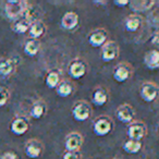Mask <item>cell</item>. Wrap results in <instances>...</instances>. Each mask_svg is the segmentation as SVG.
<instances>
[{
	"label": "cell",
	"instance_id": "1",
	"mask_svg": "<svg viewBox=\"0 0 159 159\" xmlns=\"http://www.w3.org/2000/svg\"><path fill=\"white\" fill-rule=\"evenodd\" d=\"M29 2L23 0H9L5 5L6 16L12 21H16L23 18L26 9L29 8Z\"/></svg>",
	"mask_w": 159,
	"mask_h": 159
},
{
	"label": "cell",
	"instance_id": "2",
	"mask_svg": "<svg viewBox=\"0 0 159 159\" xmlns=\"http://www.w3.org/2000/svg\"><path fill=\"white\" fill-rule=\"evenodd\" d=\"M93 112L92 105L86 100H79L73 105L71 109V113L75 121L77 122H84L89 120Z\"/></svg>",
	"mask_w": 159,
	"mask_h": 159
},
{
	"label": "cell",
	"instance_id": "3",
	"mask_svg": "<svg viewBox=\"0 0 159 159\" xmlns=\"http://www.w3.org/2000/svg\"><path fill=\"white\" fill-rule=\"evenodd\" d=\"M113 129V121L108 116H100L93 122V132L96 136L104 137L110 134Z\"/></svg>",
	"mask_w": 159,
	"mask_h": 159
},
{
	"label": "cell",
	"instance_id": "4",
	"mask_svg": "<svg viewBox=\"0 0 159 159\" xmlns=\"http://www.w3.org/2000/svg\"><path fill=\"white\" fill-rule=\"evenodd\" d=\"M87 71H89V66H87L86 61L81 59V58L73 59L69 63L68 74L73 80H80L84 77L86 75Z\"/></svg>",
	"mask_w": 159,
	"mask_h": 159
},
{
	"label": "cell",
	"instance_id": "5",
	"mask_svg": "<svg viewBox=\"0 0 159 159\" xmlns=\"http://www.w3.org/2000/svg\"><path fill=\"white\" fill-rule=\"evenodd\" d=\"M126 135H128L129 139L142 142V139H145L146 135H147V126L143 121L134 120L132 123L128 125Z\"/></svg>",
	"mask_w": 159,
	"mask_h": 159
},
{
	"label": "cell",
	"instance_id": "6",
	"mask_svg": "<svg viewBox=\"0 0 159 159\" xmlns=\"http://www.w3.org/2000/svg\"><path fill=\"white\" fill-rule=\"evenodd\" d=\"M134 69L129 62H120L115 66L112 77L117 83H124L132 77Z\"/></svg>",
	"mask_w": 159,
	"mask_h": 159
},
{
	"label": "cell",
	"instance_id": "7",
	"mask_svg": "<svg viewBox=\"0 0 159 159\" xmlns=\"http://www.w3.org/2000/svg\"><path fill=\"white\" fill-rule=\"evenodd\" d=\"M159 95V85L155 82H144L139 87V96L145 102H152Z\"/></svg>",
	"mask_w": 159,
	"mask_h": 159
},
{
	"label": "cell",
	"instance_id": "8",
	"mask_svg": "<svg viewBox=\"0 0 159 159\" xmlns=\"http://www.w3.org/2000/svg\"><path fill=\"white\" fill-rule=\"evenodd\" d=\"M84 144V137L79 132H72L69 133L64 139V148L66 152H80L81 148L83 147Z\"/></svg>",
	"mask_w": 159,
	"mask_h": 159
},
{
	"label": "cell",
	"instance_id": "9",
	"mask_svg": "<svg viewBox=\"0 0 159 159\" xmlns=\"http://www.w3.org/2000/svg\"><path fill=\"white\" fill-rule=\"evenodd\" d=\"M120 47L117 42L115 40H108L104 46L102 47V52L100 58L104 62H111L115 61L119 58Z\"/></svg>",
	"mask_w": 159,
	"mask_h": 159
},
{
	"label": "cell",
	"instance_id": "10",
	"mask_svg": "<svg viewBox=\"0 0 159 159\" xmlns=\"http://www.w3.org/2000/svg\"><path fill=\"white\" fill-rule=\"evenodd\" d=\"M87 40L93 48H102L108 42V32L105 29H96L89 34Z\"/></svg>",
	"mask_w": 159,
	"mask_h": 159
},
{
	"label": "cell",
	"instance_id": "11",
	"mask_svg": "<svg viewBox=\"0 0 159 159\" xmlns=\"http://www.w3.org/2000/svg\"><path fill=\"white\" fill-rule=\"evenodd\" d=\"M116 117L118 121L124 124H130L134 121L135 118V110L130 104L120 105L116 110Z\"/></svg>",
	"mask_w": 159,
	"mask_h": 159
},
{
	"label": "cell",
	"instance_id": "12",
	"mask_svg": "<svg viewBox=\"0 0 159 159\" xmlns=\"http://www.w3.org/2000/svg\"><path fill=\"white\" fill-rule=\"evenodd\" d=\"M44 152V145L37 139H31L25 143L24 145V152L29 158L36 159L39 158Z\"/></svg>",
	"mask_w": 159,
	"mask_h": 159
},
{
	"label": "cell",
	"instance_id": "13",
	"mask_svg": "<svg viewBox=\"0 0 159 159\" xmlns=\"http://www.w3.org/2000/svg\"><path fill=\"white\" fill-rule=\"evenodd\" d=\"M30 129V122L26 118L24 117H16L10 123V131L13 133L14 135H24L25 133H27Z\"/></svg>",
	"mask_w": 159,
	"mask_h": 159
},
{
	"label": "cell",
	"instance_id": "14",
	"mask_svg": "<svg viewBox=\"0 0 159 159\" xmlns=\"http://www.w3.org/2000/svg\"><path fill=\"white\" fill-rule=\"evenodd\" d=\"M80 23V18L77 13L73 11H68L62 16L61 20H60V25L61 29L64 31H73L77 27Z\"/></svg>",
	"mask_w": 159,
	"mask_h": 159
},
{
	"label": "cell",
	"instance_id": "15",
	"mask_svg": "<svg viewBox=\"0 0 159 159\" xmlns=\"http://www.w3.org/2000/svg\"><path fill=\"white\" fill-rule=\"evenodd\" d=\"M109 93L105 87L97 86L94 89L92 93V104L97 107H102L108 102Z\"/></svg>",
	"mask_w": 159,
	"mask_h": 159
},
{
	"label": "cell",
	"instance_id": "16",
	"mask_svg": "<svg viewBox=\"0 0 159 159\" xmlns=\"http://www.w3.org/2000/svg\"><path fill=\"white\" fill-rule=\"evenodd\" d=\"M143 62L146 68L149 69V70L159 69V50H157V49L148 50L144 56Z\"/></svg>",
	"mask_w": 159,
	"mask_h": 159
},
{
	"label": "cell",
	"instance_id": "17",
	"mask_svg": "<svg viewBox=\"0 0 159 159\" xmlns=\"http://www.w3.org/2000/svg\"><path fill=\"white\" fill-rule=\"evenodd\" d=\"M143 19L139 14H131L124 21V29L129 33H135L137 32L142 26Z\"/></svg>",
	"mask_w": 159,
	"mask_h": 159
},
{
	"label": "cell",
	"instance_id": "18",
	"mask_svg": "<svg viewBox=\"0 0 159 159\" xmlns=\"http://www.w3.org/2000/svg\"><path fill=\"white\" fill-rule=\"evenodd\" d=\"M46 31H47L46 24L42 20L35 21V22L31 23V26H30L29 30L30 37H31V39L39 40V38L45 35Z\"/></svg>",
	"mask_w": 159,
	"mask_h": 159
},
{
	"label": "cell",
	"instance_id": "19",
	"mask_svg": "<svg viewBox=\"0 0 159 159\" xmlns=\"http://www.w3.org/2000/svg\"><path fill=\"white\" fill-rule=\"evenodd\" d=\"M61 81H62L61 73H60V71L57 70V69L50 70L46 74V77H45V84H46V86L50 89H57L58 85L61 83Z\"/></svg>",
	"mask_w": 159,
	"mask_h": 159
},
{
	"label": "cell",
	"instance_id": "20",
	"mask_svg": "<svg viewBox=\"0 0 159 159\" xmlns=\"http://www.w3.org/2000/svg\"><path fill=\"white\" fill-rule=\"evenodd\" d=\"M74 92H75V85L71 81H69V80H62L61 83L56 89L57 95L61 98L70 97Z\"/></svg>",
	"mask_w": 159,
	"mask_h": 159
},
{
	"label": "cell",
	"instance_id": "21",
	"mask_svg": "<svg viewBox=\"0 0 159 159\" xmlns=\"http://www.w3.org/2000/svg\"><path fill=\"white\" fill-rule=\"evenodd\" d=\"M47 112V105L44 100L39 99L36 100L33 105H32L31 109H30V116H31L33 119L39 120L46 115Z\"/></svg>",
	"mask_w": 159,
	"mask_h": 159
},
{
	"label": "cell",
	"instance_id": "22",
	"mask_svg": "<svg viewBox=\"0 0 159 159\" xmlns=\"http://www.w3.org/2000/svg\"><path fill=\"white\" fill-rule=\"evenodd\" d=\"M16 69V62L11 58H2L0 59V75L1 76H10L13 74Z\"/></svg>",
	"mask_w": 159,
	"mask_h": 159
},
{
	"label": "cell",
	"instance_id": "23",
	"mask_svg": "<svg viewBox=\"0 0 159 159\" xmlns=\"http://www.w3.org/2000/svg\"><path fill=\"white\" fill-rule=\"evenodd\" d=\"M156 5L155 1H149V0H134L130 1V8L133 12L139 13V12H145L147 10H150Z\"/></svg>",
	"mask_w": 159,
	"mask_h": 159
},
{
	"label": "cell",
	"instance_id": "24",
	"mask_svg": "<svg viewBox=\"0 0 159 159\" xmlns=\"http://www.w3.org/2000/svg\"><path fill=\"white\" fill-rule=\"evenodd\" d=\"M25 55L29 57H35L40 50V42L37 39H29L25 42L23 47Z\"/></svg>",
	"mask_w": 159,
	"mask_h": 159
},
{
	"label": "cell",
	"instance_id": "25",
	"mask_svg": "<svg viewBox=\"0 0 159 159\" xmlns=\"http://www.w3.org/2000/svg\"><path fill=\"white\" fill-rule=\"evenodd\" d=\"M142 147H143L142 142L132 141V139H128V141L122 145V148H123L124 152L131 155H135V154H137V152H139L142 150Z\"/></svg>",
	"mask_w": 159,
	"mask_h": 159
},
{
	"label": "cell",
	"instance_id": "26",
	"mask_svg": "<svg viewBox=\"0 0 159 159\" xmlns=\"http://www.w3.org/2000/svg\"><path fill=\"white\" fill-rule=\"evenodd\" d=\"M30 26H31V22L27 21L25 18H21L13 23L12 30H13V32L16 34H25L29 32Z\"/></svg>",
	"mask_w": 159,
	"mask_h": 159
},
{
	"label": "cell",
	"instance_id": "27",
	"mask_svg": "<svg viewBox=\"0 0 159 159\" xmlns=\"http://www.w3.org/2000/svg\"><path fill=\"white\" fill-rule=\"evenodd\" d=\"M10 91L8 87L5 86H0V108L1 107H5L8 104L10 99Z\"/></svg>",
	"mask_w": 159,
	"mask_h": 159
},
{
	"label": "cell",
	"instance_id": "28",
	"mask_svg": "<svg viewBox=\"0 0 159 159\" xmlns=\"http://www.w3.org/2000/svg\"><path fill=\"white\" fill-rule=\"evenodd\" d=\"M62 159H82V156L80 152H66L62 156Z\"/></svg>",
	"mask_w": 159,
	"mask_h": 159
},
{
	"label": "cell",
	"instance_id": "29",
	"mask_svg": "<svg viewBox=\"0 0 159 159\" xmlns=\"http://www.w3.org/2000/svg\"><path fill=\"white\" fill-rule=\"evenodd\" d=\"M113 5L118 8H124L130 5V0H115V1H113Z\"/></svg>",
	"mask_w": 159,
	"mask_h": 159
},
{
	"label": "cell",
	"instance_id": "30",
	"mask_svg": "<svg viewBox=\"0 0 159 159\" xmlns=\"http://www.w3.org/2000/svg\"><path fill=\"white\" fill-rule=\"evenodd\" d=\"M0 158L1 159H18V156H16V154L13 152H6L5 154L1 155Z\"/></svg>",
	"mask_w": 159,
	"mask_h": 159
},
{
	"label": "cell",
	"instance_id": "31",
	"mask_svg": "<svg viewBox=\"0 0 159 159\" xmlns=\"http://www.w3.org/2000/svg\"><path fill=\"white\" fill-rule=\"evenodd\" d=\"M150 42H152V44L154 45L155 47L159 48V32H158V33H155L154 35L152 36V38H150Z\"/></svg>",
	"mask_w": 159,
	"mask_h": 159
},
{
	"label": "cell",
	"instance_id": "32",
	"mask_svg": "<svg viewBox=\"0 0 159 159\" xmlns=\"http://www.w3.org/2000/svg\"><path fill=\"white\" fill-rule=\"evenodd\" d=\"M93 3L95 5H98V6H102V5H107V1H93Z\"/></svg>",
	"mask_w": 159,
	"mask_h": 159
},
{
	"label": "cell",
	"instance_id": "33",
	"mask_svg": "<svg viewBox=\"0 0 159 159\" xmlns=\"http://www.w3.org/2000/svg\"><path fill=\"white\" fill-rule=\"evenodd\" d=\"M158 134H159V125H158Z\"/></svg>",
	"mask_w": 159,
	"mask_h": 159
}]
</instances>
